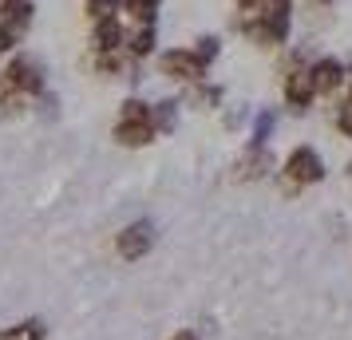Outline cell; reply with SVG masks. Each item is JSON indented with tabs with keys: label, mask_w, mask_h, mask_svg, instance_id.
<instances>
[{
	"label": "cell",
	"mask_w": 352,
	"mask_h": 340,
	"mask_svg": "<svg viewBox=\"0 0 352 340\" xmlns=\"http://www.w3.org/2000/svg\"><path fill=\"white\" fill-rule=\"evenodd\" d=\"M111 139L119 146H131V150H143L159 139L155 131V115H151V103L143 95H127L119 103V119H115V131Z\"/></svg>",
	"instance_id": "obj_1"
},
{
	"label": "cell",
	"mask_w": 352,
	"mask_h": 340,
	"mask_svg": "<svg viewBox=\"0 0 352 340\" xmlns=\"http://www.w3.org/2000/svg\"><path fill=\"white\" fill-rule=\"evenodd\" d=\"M277 174H281L285 190H309V186L324 182L329 166H324V155L313 143H297V146H289V155L281 159Z\"/></svg>",
	"instance_id": "obj_2"
},
{
	"label": "cell",
	"mask_w": 352,
	"mask_h": 340,
	"mask_svg": "<svg viewBox=\"0 0 352 340\" xmlns=\"http://www.w3.org/2000/svg\"><path fill=\"white\" fill-rule=\"evenodd\" d=\"M0 83H4L12 95L36 103V99L48 91V71H44V64H40L36 56L16 52V56H8V64L0 67Z\"/></svg>",
	"instance_id": "obj_3"
},
{
	"label": "cell",
	"mask_w": 352,
	"mask_h": 340,
	"mask_svg": "<svg viewBox=\"0 0 352 340\" xmlns=\"http://www.w3.org/2000/svg\"><path fill=\"white\" fill-rule=\"evenodd\" d=\"M309 52L301 56H293L285 67V80H281V99H285V107L293 115H309L313 111V103H317V87H313V76H309Z\"/></svg>",
	"instance_id": "obj_4"
},
{
	"label": "cell",
	"mask_w": 352,
	"mask_h": 340,
	"mask_svg": "<svg viewBox=\"0 0 352 340\" xmlns=\"http://www.w3.org/2000/svg\"><path fill=\"white\" fill-rule=\"evenodd\" d=\"M155 71H159L162 80L178 83V87H194V83H202L210 76L206 67L198 64V56H194L190 48H182V44H175V48H159V56H155Z\"/></svg>",
	"instance_id": "obj_5"
},
{
	"label": "cell",
	"mask_w": 352,
	"mask_h": 340,
	"mask_svg": "<svg viewBox=\"0 0 352 340\" xmlns=\"http://www.w3.org/2000/svg\"><path fill=\"white\" fill-rule=\"evenodd\" d=\"M234 32H238L245 44H254V48H285L289 36H293V12L250 20V24H234Z\"/></svg>",
	"instance_id": "obj_6"
},
{
	"label": "cell",
	"mask_w": 352,
	"mask_h": 340,
	"mask_svg": "<svg viewBox=\"0 0 352 340\" xmlns=\"http://www.w3.org/2000/svg\"><path fill=\"white\" fill-rule=\"evenodd\" d=\"M159 242V234H155V222L151 218H139V222H127V226L115 234V253L123 261H143L151 249Z\"/></svg>",
	"instance_id": "obj_7"
},
{
	"label": "cell",
	"mask_w": 352,
	"mask_h": 340,
	"mask_svg": "<svg viewBox=\"0 0 352 340\" xmlns=\"http://www.w3.org/2000/svg\"><path fill=\"white\" fill-rule=\"evenodd\" d=\"M309 76H313V87H317V99H333L344 91L349 83V64L340 56H313L309 60Z\"/></svg>",
	"instance_id": "obj_8"
},
{
	"label": "cell",
	"mask_w": 352,
	"mask_h": 340,
	"mask_svg": "<svg viewBox=\"0 0 352 340\" xmlns=\"http://www.w3.org/2000/svg\"><path fill=\"white\" fill-rule=\"evenodd\" d=\"M127 20L123 16H111V20H96L91 24V56H115V52L127 48Z\"/></svg>",
	"instance_id": "obj_9"
},
{
	"label": "cell",
	"mask_w": 352,
	"mask_h": 340,
	"mask_svg": "<svg viewBox=\"0 0 352 340\" xmlns=\"http://www.w3.org/2000/svg\"><path fill=\"white\" fill-rule=\"evenodd\" d=\"M273 166H277V162H273L270 146H250V143H245V150L238 155L230 179H234V182H261V179H270Z\"/></svg>",
	"instance_id": "obj_10"
},
{
	"label": "cell",
	"mask_w": 352,
	"mask_h": 340,
	"mask_svg": "<svg viewBox=\"0 0 352 340\" xmlns=\"http://www.w3.org/2000/svg\"><path fill=\"white\" fill-rule=\"evenodd\" d=\"M127 60L131 64H146V60H155L159 56V24H139V28H131L127 32Z\"/></svg>",
	"instance_id": "obj_11"
},
{
	"label": "cell",
	"mask_w": 352,
	"mask_h": 340,
	"mask_svg": "<svg viewBox=\"0 0 352 340\" xmlns=\"http://www.w3.org/2000/svg\"><path fill=\"white\" fill-rule=\"evenodd\" d=\"M0 24H8L12 32L28 36L36 24V0H0Z\"/></svg>",
	"instance_id": "obj_12"
},
{
	"label": "cell",
	"mask_w": 352,
	"mask_h": 340,
	"mask_svg": "<svg viewBox=\"0 0 352 340\" xmlns=\"http://www.w3.org/2000/svg\"><path fill=\"white\" fill-rule=\"evenodd\" d=\"M182 103H194V107H202V111H214V107H222L226 103V87L222 83H194V87H186V95H178Z\"/></svg>",
	"instance_id": "obj_13"
},
{
	"label": "cell",
	"mask_w": 352,
	"mask_h": 340,
	"mask_svg": "<svg viewBox=\"0 0 352 340\" xmlns=\"http://www.w3.org/2000/svg\"><path fill=\"white\" fill-rule=\"evenodd\" d=\"M119 16L127 20L131 28H139V24H159L162 0H123V12H119Z\"/></svg>",
	"instance_id": "obj_14"
},
{
	"label": "cell",
	"mask_w": 352,
	"mask_h": 340,
	"mask_svg": "<svg viewBox=\"0 0 352 340\" xmlns=\"http://www.w3.org/2000/svg\"><path fill=\"white\" fill-rule=\"evenodd\" d=\"M178 111H182V99H178V95H166V99H159V103H151V115H155V131H159V139L178 131Z\"/></svg>",
	"instance_id": "obj_15"
},
{
	"label": "cell",
	"mask_w": 352,
	"mask_h": 340,
	"mask_svg": "<svg viewBox=\"0 0 352 340\" xmlns=\"http://www.w3.org/2000/svg\"><path fill=\"white\" fill-rule=\"evenodd\" d=\"M0 340H48V324L44 317H24V321L0 328Z\"/></svg>",
	"instance_id": "obj_16"
},
{
	"label": "cell",
	"mask_w": 352,
	"mask_h": 340,
	"mask_svg": "<svg viewBox=\"0 0 352 340\" xmlns=\"http://www.w3.org/2000/svg\"><path fill=\"white\" fill-rule=\"evenodd\" d=\"M194 56H198V64L206 67H214L218 64V60H222V36H214V32H206V36H198V40H194Z\"/></svg>",
	"instance_id": "obj_17"
},
{
	"label": "cell",
	"mask_w": 352,
	"mask_h": 340,
	"mask_svg": "<svg viewBox=\"0 0 352 340\" xmlns=\"http://www.w3.org/2000/svg\"><path fill=\"white\" fill-rule=\"evenodd\" d=\"M273 131H277V115L261 107V111L254 115V123H250V146H270Z\"/></svg>",
	"instance_id": "obj_18"
},
{
	"label": "cell",
	"mask_w": 352,
	"mask_h": 340,
	"mask_svg": "<svg viewBox=\"0 0 352 340\" xmlns=\"http://www.w3.org/2000/svg\"><path fill=\"white\" fill-rule=\"evenodd\" d=\"M83 12H87V20L96 24V20H111L123 12V0H83Z\"/></svg>",
	"instance_id": "obj_19"
},
{
	"label": "cell",
	"mask_w": 352,
	"mask_h": 340,
	"mask_svg": "<svg viewBox=\"0 0 352 340\" xmlns=\"http://www.w3.org/2000/svg\"><path fill=\"white\" fill-rule=\"evenodd\" d=\"M333 127L340 131V139L352 143V99H340V107H336V115H333Z\"/></svg>",
	"instance_id": "obj_20"
},
{
	"label": "cell",
	"mask_w": 352,
	"mask_h": 340,
	"mask_svg": "<svg viewBox=\"0 0 352 340\" xmlns=\"http://www.w3.org/2000/svg\"><path fill=\"white\" fill-rule=\"evenodd\" d=\"M20 44H24V36L12 32L8 24H0V60H8V56H16Z\"/></svg>",
	"instance_id": "obj_21"
},
{
	"label": "cell",
	"mask_w": 352,
	"mask_h": 340,
	"mask_svg": "<svg viewBox=\"0 0 352 340\" xmlns=\"http://www.w3.org/2000/svg\"><path fill=\"white\" fill-rule=\"evenodd\" d=\"M170 340H202V337H198L194 328H178V332H175V337H170Z\"/></svg>",
	"instance_id": "obj_22"
},
{
	"label": "cell",
	"mask_w": 352,
	"mask_h": 340,
	"mask_svg": "<svg viewBox=\"0 0 352 340\" xmlns=\"http://www.w3.org/2000/svg\"><path fill=\"white\" fill-rule=\"evenodd\" d=\"M344 174H349V182H352V159H349V166H344Z\"/></svg>",
	"instance_id": "obj_23"
}]
</instances>
